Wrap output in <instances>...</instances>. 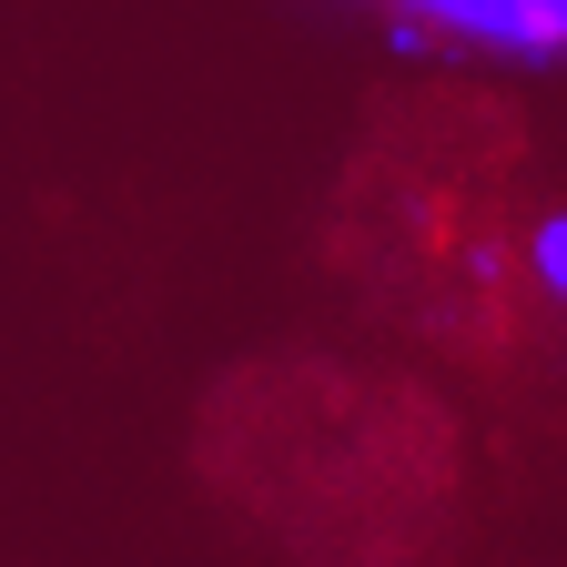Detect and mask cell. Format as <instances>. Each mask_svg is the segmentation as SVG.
Wrapping results in <instances>:
<instances>
[{"mask_svg": "<svg viewBox=\"0 0 567 567\" xmlns=\"http://www.w3.org/2000/svg\"><path fill=\"white\" fill-rule=\"evenodd\" d=\"M466 82L375 102L324 203L334 274L385 324L476 375H507L567 324V224L527 193V142Z\"/></svg>", "mask_w": 567, "mask_h": 567, "instance_id": "6da1fadb", "label": "cell"}, {"mask_svg": "<svg viewBox=\"0 0 567 567\" xmlns=\"http://www.w3.org/2000/svg\"><path fill=\"white\" fill-rule=\"evenodd\" d=\"M203 486L315 557H415L456 517V425L415 375L254 354L203 405Z\"/></svg>", "mask_w": 567, "mask_h": 567, "instance_id": "7a4b0ae2", "label": "cell"}, {"mask_svg": "<svg viewBox=\"0 0 567 567\" xmlns=\"http://www.w3.org/2000/svg\"><path fill=\"white\" fill-rule=\"evenodd\" d=\"M354 11H375L405 51L567 71V0H354Z\"/></svg>", "mask_w": 567, "mask_h": 567, "instance_id": "3957f363", "label": "cell"}]
</instances>
